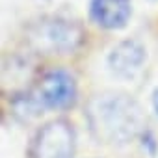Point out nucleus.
Returning <instances> with one entry per match:
<instances>
[{
    "label": "nucleus",
    "mask_w": 158,
    "mask_h": 158,
    "mask_svg": "<svg viewBox=\"0 0 158 158\" xmlns=\"http://www.w3.org/2000/svg\"><path fill=\"white\" fill-rule=\"evenodd\" d=\"M89 128L99 141L127 145L143 128V110L136 99L119 91L95 95L86 112Z\"/></svg>",
    "instance_id": "nucleus-1"
},
{
    "label": "nucleus",
    "mask_w": 158,
    "mask_h": 158,
    "mask_svg": "<svg viewBox=\"0 0 158 158\" xmlns=\"http://www.w3.org/2000/svg\"><path fill=\"white\" fill-rule=\"evenodd\" d=\"M84 30L76 21L60 15H48L28 28L30 43L45 54H69L82 43Z\"/></svg>",
    "instance_id": "nucleus-2"
},
{
    "label": "nucleus",
    "mask_w": 158,
    "mask_h": 158,
    "mask_svg": "<svg viewBox=\"0 0 158 158\" xmlns=\"http://www.w3.org/2000/svg\"><path fill=\"white\" fill-rule=\"evenodd\" d=\"M74 154V130L67 121L47 123L34 145L35 158H73Z\"/></svg>",
    "instance_id": "nucleus-3"
},
{
    "label": "nucleus",
    "mask_w": 158,
    "mask_h": 158,
    "mask_svg": "<svg viewBox=\"0 0 158 158\" xmlns=\"http://www.w3.org/2000/svg\"><path fill=\"white\" fill-rule=\"evenodd\" d=\"M76 97V84L74 78L63 71L54 69L48 71L39 82L37 88V99L45 108H67L74 102Z\"/></svg>",
    "instance_id": "nucleus-4"
},
{
    "label": "nucleus",
    "mask_w": 158,
    "mask_h": 158,
    "mask_svg": "<svg viewBox=\"0 0 158 158\" xmlns=\"http://www.w3.org/2000/svg\"><path fill=\"white\" fill-rule=\"evenodd\" d=\"M147 60V50L143 43L138 39H125L119 41L108 54V67L114 76L130 80L134 78L141 69Z\"/></svg>",
    "instance_id": "nucleus-5"
},
{
    "label": "nucleus",
    "mask_w": 158,
    "mask_h": 158,
    "mask_svg": "<svg viewBox=\"0 0 158 158\" xmlns=\"http://www.w3.org/2000/svg\"><path fill=\"white\" fill-rule=\"evenodd\" d=\"M132 11L130 0H91V17L106 30L123 28Z\"/></svg>",
    "instance_id": "nucleus-6"
},
{
    "label": "nucleus",
    "mask_w": 158,
    "mask_h": 158,
    "mask_svg": "<svg viewBox=\"0 0 158 158\" xmlns=\"http://www.w3.org/2000/svg\"><path fill=\"white\" fill-rule=\"evenodd\" d=\"M152 108H154V112L158 114V88H156L154 93H152Z\"/></svg>",
    "instance_id": "nucleus-7"
}]
</instances>
